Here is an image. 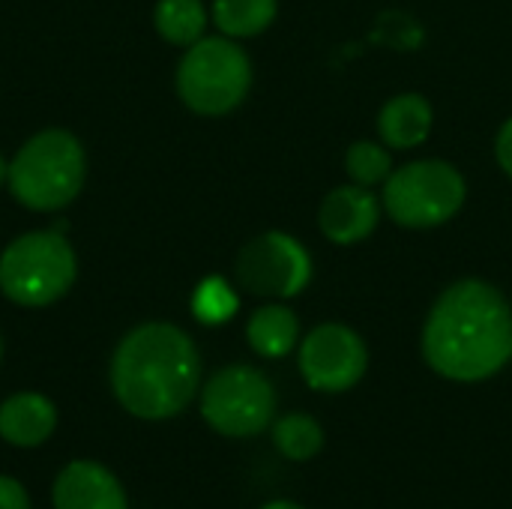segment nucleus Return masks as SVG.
<instances>
[{
    "label": "nucleus",
    "mask_w": 512,
    "mask_h": 509,
    "mask_svg": "<svg viewBox=\"0 0 512 509\" xmlns=\"http://www.w3.org/2000/svg\"><path fill=\"white\" fill-rule=\"evenodd\" d=\"M426 363L462 384L498 375L512 360V309L507 297L480 279L450 285L423 327Z\"/></svg>",
    "instance_id": "f257e3e1"
},
{
    "label": "nucleus",
    "mask_w": 512,
    "mask_h": 509,
    "mask_svg": "<svg viewBox=\"0 0 512 509\" xmlns=\"http://www.w3.org/2000/svg\"><path fill=\"white\" fill-rule=\"evenodd\" d=\"M201 357L174 324H141L123 336L111 360V390L138 420H171L195 399Z\"/></svg>",
    "instance_id": "f03ea898"
},
{
    "label": "nucleus",
    "mask_w": 512,
    "mask_h": 509,
    "mask_svg": "<svg viewBox=\"0 0 512 509\" xmlns=\"http://www.w3.org/2000/svg\"><path fill=\"white\" fill-rule=\"evenodd\" d=\"M84 147L63 129L33 135L9 165V192L27 210H60L84 186Z\"/></svg>",
    "instance_id": "7ed1b4c3"
},
{
    "label": "nucleus",
    "mask_w": 512,
    "mask_h": 509,
    "mask_svg": "<svg viewBox=\"0 0 512 509\" xmlns=\"http://www.w3.org/2000/svg\"><path fill=\"white\" fill-rule=\"evenodd\" d=\"M75 252L57 231L15 237L0 255V291L27 309L51 306L75 282Z\"/></svg>",
    "instance_id": "20e7f679"
},
{
    "label": "nucleus",
    "mask_w": 512,
    "mask_h": 509,
    "mask_svg": "<svg viewBox=\"0 0 512 509\" xmlns=\"http://www.w3.org/2000/svg\"><path fill=\"white\" fill-rule=\"evenodd\" d=\"M252 84V63L246 51L228 36H210L189 45L177 69L180 99L204 117L234 111Z\"/></svg>",
    "instance_id": "39448f33"
},
{
    "label": "nucleus",
    "mask_w": 512,
    "mask_h": 509,
    "mask_svg": "<svg viewBox=\"0 0 512 509\" xmlns=\"http://www.w3.org/2000/svg\"><path fill=\"white\" fill-rule=\"evenodd\" d=\"M465 195V177L450 162L423 159L387 177L384 207L402 228H435L462 210Z\"/></svg>",
    "instance_id": "423d86ee"
},
{
    "label": "nucleus",
    "mask_w": 512,
    "mask_h": 509,
    "mask_svg": "<svg viewBox=\"0 0 512 509\" xmlns=\"http://www.w3.org/2000/svg\"><path fill=\"white\" fill-rule=\"evenodd\" d=\"M276 393L264 372L252 366H228L216 372L201 393L207 426L225 438H252L273 423Z\"/></svg>",
    "instance_id": "0eeeda50"
},
{
    "label": "nucleus",
    "mask_w": 512,
    "mask_h": 509,
    "mask_svg": "<svg viewBox=\"0 0 512 509\" xmlns=\"http://www.w3.org/2000/svg\"><path fill=\"white\" fill-rule=\"evenodd\" d=\"M312 279L309 252L282 231L249 240L237 255V282L258 297H297Z\"/></svg>",
    "instance_id": "6e6552de"
},
{
    "label": "nucleus",
    "mask_w": 512,
    "mask_h": 509,
    "mask_svg": "<svg viewBox=\"0 0 512 509\" xmlns=\"http://www.w3.org/2000/svg\"><path fill=\"white\" fill-rule=\"evenodd\" d=\"M369 369L366 342L345 324H321L300 345V375L318 393H345Z\"/></svg>",
    "instance_id": "1a4fd4ad"
},
{
    "label": "nucleus",
    "mask_w": 512,
    "mask_h": 509,
    "mask_svg": "<svg viewBox=\"0 0 512 509\" xmlns=\"http://www.w3.org/2000/svg\"><path fill=\"white\" fill-rule=\"evenodd\" d=\"M54 509H129L120 480L99 462H69L51 489Z\"/></svg>",
    "instance_id": "9d476101"
},
{
    "label": "nucleus",
    "mask_w": 512,
    "mask_h": 509,
    "mask_svg": "<svg viewBox=\"0 0 512 509\" xmlns=\"http://www.w3.org/2000/svg\"><path fill=\"white\" fill-rule=\"evenodd\" d=\"M378 216L381 207L375 195H369L363 186H339L321 201L318 225L327 240L339 246H354L375 231Z\"/></svg>",
    "instance_id": "9b49d317"
},
{
    "label": "nucleus",
    "mask_w": 512,
    "mask_h": 509,
    "mask_svg": "<svg viewBox=\"0 0 512 509\" xmlns=\"http://www.w3.org/2000/svg\"><path fill=\"white\" fill-rule=\"evenodd\" d=\"M57 429V408L42 393H15L0 405V438L12 447L33 450Z\"/></svg>",
    "instance_id": "f8f14e48"
},
{
    "label": "nucleus",
    "mask_w": 512,
    "mask_h": 509,
    "mask_svg": "<svg viewBox=\"0 0 512 509\" xmlns=\"http://www.w3.org/2000/svg\"><path fill=\"white\" fill-rule=\"evenodd\" d=\"M378 129L387 147L411 150L423 144L432 132V105L420 93H402L393 96L378 117Z\"/></svg>",
    "instance_id": "ddd939ff"
},
{
    "label": "nucleus",
    "mask_w": 512,
    "mask_h": 509,
    "mask_svg": "<svg viewBox=\"0 0 512 509\" xmlns=\"http://www.w3.org/2000/svg\"><path fill=\"white\" fill-rule=\"evenodd\" d=\"M300 336V321L288 306H264L249 318L246 339L261 357H285Z\"/></svg>",
    "instance_id": "4468645a"
},
{
    "label": "nucleus",
    "mask_w": 512,
    "mask_h": 509,
    "mask_svg": "<svg viewBox=\"0 0 512 509\" xmlns=\"http://www.w3.org/2000/svg\"><path fill=\"white\" fill-rule=\"evenodd\" d=\"M276 18V0H216L213 21L225 36H258Z\"/></svg>",
    "instance_id": "2eb2a0df"
},
{
    "label": "nucleus",
    "mask_w": 512,
    "mask_h": 509,
    "mask_svg": "<svg viewBox=\"0 0 512 509\" xmlns=\"http://www.w3.org/2000/svg\"><path fill=\"white\" fill-rule=\"evenodd\" d=\"M207 27V12L201 0H159L156 30L171 45H195Z\"/></svg>",
    "instance_id": "dca6fc26"
},
{
    "label": "nucleus",
    "mask_w": 512,
    "mask_h": 509,
    "mask_svg": "<svg viewBox=\"0 0 512 509\" xmlns=\"http://www.w3.org/2000/svg\"><path fill=\"white\" fill-rule=\"evenodd\" d=\"M276 450L291 462H309L324 450V429L309 414H288L273 426Z\"/></svg>",
    "instance_id": "f3484780"
},
{
    "label": "nucleus",
    "mask_w": 512,
    "mask_h": 509,
    "mask_svg": "<svg viewBox=\"0 0 512 509\" xmlns=\"http://www.w3.org/2000/svg\"><path fill=\"white\" fill-rule=\"evenodd\" d=\"M237 306H240V300H237L234 288L225 279H219V276L204 279L195 288V294H192V312H195V318L201 324H210V327L231 321L234 312H237Z\"/></svg>",
    "instance_id": "a211bd4d"
},
{
    "label": "nucleus",
    "mask_w": 512,
    "mask_h": 509,
    "mask_svg": "<svg viewBox=\"0 0 512 509\" xmlns=\"http://www.w3.org/2000/svg\"><path fill=\"white\" fill-rule=\"evenodd\" d=\"M390 165H393L390 153L381 144H372V141H357L345 153V168H348V174H351V180L357 186H375V183L387 180L393 174Z\"/></svg>",
    "instance_id": "6ab92c4d"
},
{
    "label": "nucleus",
    "mask_w": 512,
    "mask_h": 509,
    "mask_svg": "<svg viewBox=\"0 0 512 509\" xmlns=\"http://www.w3.org/2000/svg\"><path fill=\"white\" fill-rule=\"evenodd\" d=\"M0 509H30L24 486L12 477H0Z\"/></svg>",
    "instance_id": "aec40b11"
},
{
    "label": "nucleus",
    "mask_w": 512,
    "mask_h": 509,
    "mask_svg": "<svg viewBox=\"0 0 512 509\" xmlns=\"http://www.w3.org/2000/svg\"><path fill=\"white\" fill-rule=\"evenodd\" d=\"M495 153H498V162H501V168L507 171L512 177V117L501 126V132H498V141H495Z\"/></svg>",
    "instance_id": "412c9836"
},
{
    "label": "nucleus",
    "mask_w": 512,
    "mask_h": 509,
    "mask_svg": "<svg viewBox=\"0 0 512 509\" xmlns=\"http://www.w3.org/2000/svg\"><path fill=\"white\" fill-rule=\"evenodd\" d=\"M261 509H303L300 504H294V501H270V504H264Z\"/></svg>",
    "instance_id": "4be33fe9"
},
{
    "label": "nucleus",
    "mask_w": 512,
    "mask_h": 509,
    "mask_svg": "<svg viewBox=\"0 0 512 509\" xmlns=\"http://www.w3.org/2000/svg\"><path fill=\"white\" fill-rule=\"evenodd\" d=\"M6 177H9V165H6V162H3V156H0V183H3Z\"/></svg>",
    "instance_id": "5701e85b"
},
{
    "label": "nucleus",
    "mask_w": 512,
    "mask_h": 509,
    "mask_svg": "<svg viewBox=\"0 0 512 509\" xmlns=\"http://www.w3.org/2000/svg\"><path fill=\"white\" fill-rule=\"evenodd\" d=\"M0 357H3V345H0Z\"/></svg>",
    "instance_id": "b1692460"
}]
</instances>
